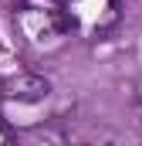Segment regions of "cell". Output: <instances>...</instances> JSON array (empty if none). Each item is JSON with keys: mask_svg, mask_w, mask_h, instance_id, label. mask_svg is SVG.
<instances>
[{"mask_svg": "<svg viewBox=\"0 0 142 146\" xmlns=\"http://www.w3.org/2000/svg\"><path fill=\"white\" fill-rule=\"evenodd\" d=\"M14 27L27 44L44 48V44H58L61 37H68L74 31V21L64 0H17Z\"/></svg>", "mask_w": 142, "mask_h": 146, "instance_id": "1", "label": "cell"}, {"mask_svg": "<svg viewBox=\"0 0 142 146\" xmlns=\"http://www.w3.org/2000/svg\"><path fill=\"white\" fill-rule=\"evenodd\" d=\"M64 7L85 34H105L118 21V0H64Z\"/></svg>", "mask_w": 142, "mask_h": 146, "instance_id": "2", "label": "cell"}, {"mask_svg": "<svg viewBox=\"0 0 142 146\" xmlns=\"http://www.w3.org/2000/svg\"><path fill=\"white\" fill-rule=\"evenodd\" d=\"M51 95V82L37 72H20L14 75L10 82H3V99L20 102V106H37Z\"/></svg>", "mask_w": 142, "mask_h": 146, "instance_id": "3", "label": "cell"}, {"mask_svg": "<svg viewBox=\"0 0 142 146\" xmlns=\"http://www.w3.org/2000/svg\"><path fill=\"white\" fill-rule=\"evenodd\" d=\"M14 139H37V143H64V133L58 126H27L14 133Z\"/></svg>", "mask_w": 142, "mask_h": 146, "instance_id": "4", "label": "cell"}, {"mask_svg": "<svg viewBox=\"0 0 142 146\" xmlns=\"http://www.w3.org/2000/svg\"><path fill=\"white\" fill-rule=\"evenodd\" d=\"M132 106H135V112L142 115V75L132 82Z\"/></svg>", "mask_w": 142, "mask_h": 146, "instance_id": "5", "label": "cell"}, {"mask_svg": "<svg viewBox=\"0 0 142 146\" xmlns=\"http://www.w3.org/2000/svg\"><path fill=\"white\" fill-rule=\"evenodd\" d=\"M10 139H14V129H10V126L0 119V143H10Z\"/></svg>", "mask_w": 142, "mask_h": 146, "instance_id": "6", "label": "cell"}, {"mask_svg": "<svg viewBox=\"0 0 142 146\" xmlns=\"http://www.w3.org/2000/svg\"><path fill=\"white\" fill-rule=\"evenodd\" d=\"M0 102H3V78H0Z\"/></svg>", "mask_w": 142, "mask_h": 146, "instance_id": "7", "label": "cell"}]
</instances>
